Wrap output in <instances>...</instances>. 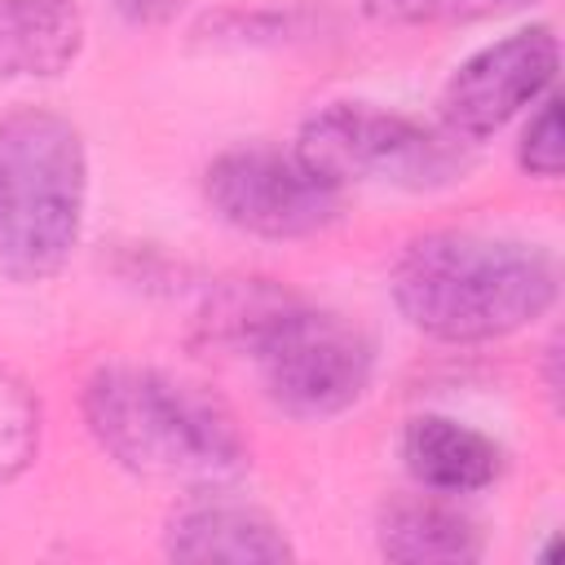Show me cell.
<instances>
[{
	"mask_svg": "<svg viewBox=\"0 0 565 565\" xmlns=\"http://www.w3.org/2000/svg\"><path fill=\"white\" fill-rule=\"evenodd\" d=\"M93 441L132 477L216 490L247 472L238 419L207 388L154 366H102L84 384Z\"/></svg>",
	"mask_w": 565,
	"mask_h": 565,
	"instance_id": "6da1fadb",
	"label": "cell"
},
{
	"mask_svg": "<svg viewBox=\"0 0 565 565\" xmlns=\"http://www.w3.org/2000/svg\"><path fill=\"white\" fill-rule=\"evenodd\" d=\"M393 300L415 331L481 344L530 327L556 305V260L534 243L441 230L397 256Z\"/></svg>",
	"mask_w": 565,
	"mask_h": 565,
	"instance_id": "7a4b0ae2",
	"label": "cell"
},
{
	"mask_svg": "<svg viewBox=\"0 0 565 565\" xmlns=\"http://www.w3.org/2000/svg\"><path fill=\"white\" fill-rule=\"evenodd\" d=\"M110 4L119 9V18H128V22H137V26L172 22V18L185 9V0H110Z\"/></svg>",
	"mask_w": 565,
	"mask_h": 565,
	"instance_id": "9a60e30c",
	"label": "cell"
},
{
	"mask_svg": "<svg viewBox=\"0 0 565 565\" xmlns=\"http://www.w3.org/2000/svg\"><path fill=\"white\" fill-rule=\"evenodd\" d=\"M40 446V397L0 366V486L26 472Z\"/></svg>",
	"mask_w": 565,
	"mask_h": 565,
	"instance_id": "7c38bea8",
	"label": "cell"
},
{
	"mask_svg": "<svg viewBox=\"0 0 565 565\" xmlns=\"http://www.w3.org/2000/svg\"><path fill=\"white\" fill-rule=\"evenodd\" d=\"M402 459L406 472L433 494L486 490L503 468L499 441L450 415H415L402 428Z\"/></svg>",
	"mask_w": 565,
	"mask_h": 565,
	"instance_id": "9c48e42d",
	"label": "cell"
},
{
	"mask_svg": "<svg viewBox=\"0 0 565 565\" xmlns=\"http://www.w3.org/2000/svg\"><path fill=\"white\" fill-rule=\"evenodd\" d=\"M84 44L75 0H0V79H53Z\"/></svg>",
	"mask_w": 565,
	"mask_h": 565,
	"instance_id": "30bf717a",
	"label": "cell"
},
{
	"mask_svg": "<svg viewBox=\"0 0 565 565\" xmlns=\"http://www.w3.org/2000/svg\"><path fill=\"white\" fill-rule=\"evenodd\" d=\"M203 194L212 212L260 238H305L340 216V190L327 185L300 154L274 146H234L216 154L203 172Z\"/></svg>",
	"mask_w": 565,
	"mask_h": 565,
	"instance_id": "8992f818",
	"label": "cell"
},
{
	"mask_svg": "<svg viewBox=\"0 0 565 565\" xmlns=\"http://www.w3.org/2000/svg\"><path fill=\"white\" fill-rule=\"evenodd\" d=\"M380 552L388 561H477L481 539L468 516L437 499H397L380 516Z\"/></svg>",
	"mask_w": 565,
	"mask_h": 565,
	"instance_id": "8fae6325",
	"label": "cell"
},
{
	"mask_svg": "<svg viewBox=\"0 0 565 565\" xmlns=\"http://www.w3.org/2000/svg\"><path fill=\"white\" fill-rule=\"evenodd\" d=\"M296 154L327 185H397V190H437L450 185L468 154L455 132L424 128L397 110L371 102H331L305 119Z\"/></svg>",
	"mask_w": 565,
	"mask_h": 565,
	"instance_id": "5b68a950",
	"label": "cell"
},
{
	"mask_svg": "<svg viewBox=\"0 0 565 565\" xmlns=\"http://www.w3.org/2000/svg\"><path fill=\"white\" fill-rule=\"evenodd\" d=\"M88 159L79 128L44 106L0 119V274L13 282L53 278L84 230Z\"/></svg>",
	"mask_w": 565,
	"mask_h": 565,
	"instance_id": "277c9868",
	"label": "cell"
},
{
	"mask_svg": "<svg viewBox=\"0 0 565 565\" xmlns=\"http://www.w3.org/2000/svg\"><path fill=\"white\" fill-rule=\"evenodd\" d=\"M565 163V146H561V102L543 97V106L534 110V119L521 132V168L530 177H561Z\"/></svg>",
	"mask_w": 565,
	"mask_h": 565,
	"instance_id": "5bb4252c",
	"label": "cell"
},
{
	"mask_svg": "<svg viewBox=\"0 0 565 565\" xmlns=\"http://www.w3.org/2000/svg\"><path fill=\"white\" fill-rule=\"evenodd\" d=\"M207 331L247 353L274 406L296 419L349 411L371 384V340L331 309H313L274 282H238L207 309Z\"/></svg>",
	"mask_w": 565,
	"mask_h": 565,
	"instance_id": "3957f363",
	"label": "cell"
},
{
	"mask_svg": "<svg viewBox=\"0 0 565 565\" xmlns=\"http://www.w3.org/2000/svg\"><path fill=\"white\" fill-rule=\"evenodd\" d=\"M534 0H362V13L388 26H437V22H477L525 9Z\"/></svg>",
	"mask_w": 565,
	"mask_h": 565,
	"instance_id": "4fadbf2b",
	"label": "cell"
},
{
	"mask_svg": "<svg viewBox=\"0 0 565 565\" xmlns=\"http://www.w3.org/2000/svg\"><path fill=\"white\" fill-rule=\"evenodd\" d=\"M561 66V44L552 26H525L512 31L481 53H472L441 88V124L459 141H481L499 132L512 115L534 106Z\"/></svg>",
	"mask_w": 565,
	"mask_h": 565,
	"instance_id": "52a82bcc",
	"label": "cell"
},
{
	"mask_svg": "<svg viewBox=\"0 0 565 565\" xmlns=\"http://www.w3.org/2000/svg\"><path fill=\"white\" fill-rule=\"evenodd\" d=\"M163 552L172 561H230V565H269L296 556L278 521H269L260 508L221 499L212 490H203V499H190L168 516Z\"/></svg>",
	"mask_w": 565,
	"mask_h": 565,
	"instance_id": "ba28073f",
	"label": "cell"
}]
</instances>
